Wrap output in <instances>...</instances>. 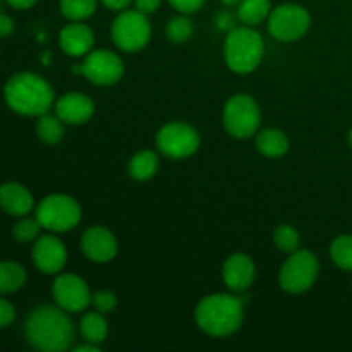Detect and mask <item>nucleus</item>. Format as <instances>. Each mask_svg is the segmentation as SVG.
Masks as SVG:
<instances>
[{
    "instance_id": "f257e3e1",
    "label": "nucleus",
    "mask_w": 352,
    "mask_h": 352,
    "mask_svg": "<svg viewBox=\"0 0 352 352\" xmlns=\"http://www.w3.org/2000/svg\"><path fill=\"white\" fill-rule=\"evenodd\" d=\"M24 336L33 349L41 352H64L74 342V325L60 306L41 305L28 315Z\"/></svg>"
},
{
    "instance_id": "f03ea898",
    "label": "nucleus",
    "mask_w": 352,
    "mask_h": 352,
    "mask_svg": "<svg viewBox=\"0 0 352 352\" xmlns=\"http://www.w3.org/2000/svg\"><path fill=\"white\" fill-rule=\"evenodd\" d=\"M3 98L14 112L26 117L43 116L55 105L54 88L34 72L14 74L3 86Z\"/></svg>"
},
{
    "instance_id": "7ed1b4c3",
    "label": "nucleus",
    "mask_w": 352,
    "mask_h": 352,
    "mask_svg": "<svg viewBox=\"0 0 352 352\" xmlns=\"http://www.w3.org/2000/svg\"><path fill=\"white\" fill-rule=\"evenodd\" d=\"M196 325L210 337H229L241 329L244 320L243 299L226 292L203 298L195 311Z\"/></svg>"
},
{
    "instance_id": "20e7f679",
    "label": "nucleus",
    "mask_w": 352,
    "mask_h": 352,
    "mask_svg": "<svg viewBox=\"0 0 352 352\" xmlns=\"http://www.w3.org/2000/svg\"><path fill=\"white\" fill-rule=\"evenodd\" d=\"M263 55L265 41L254 28L243 24L229 31L223 43V57L230 71L250 74L261 64Z\"/></svg>"
},
{
    "instance_id": "39448f33",
    "label": "nucleus",
    "mask_w": 352,
    "mask_h": 352,
    "mask_svg": "<svg viewBox=\"0 0 352 352\" xmlns=\"http://www.w3.org/2000/svg\"><path fill=\"white\" fill-rule=\"evenodd\" d=\"M223 127L237 140L254 136L260 129L261 110L256 100L246 93H239L227 100L222 113Z\"/></svg>"
},
{
    "instance_id": "423d86ee",
    "label": "nucleus",
    "mask_w": 352,
    "mask_h": 352,
    "mask_svg": "<svg viewBox=\"0 0 352 352\" xmlns=\"http://www.w3.org/2000/svg\"><path fill=\"white\" fill-rule=\"evenodd\" d=\"M82 210L72 196L48 195L36 206V219L45 230L54 234L67 232L81 222Z\"/></svg>"
},
{
    "instance_id": "0eeeda50",
    "label": "nucleus",
    "mask_w": 352,
    "mask_h": 352,
    "mask_svg": "<svg viewBox=\"0 0 352 352\" xmlns=\"http://www.w3.org/2000/svg\"><path fill=\"white\" fill-rule=\"evenodd\" d=\"M320 261L316 254L309 250H298L289 254L278 274L280 287L289 294H302L318 278Z\"/></svg>"
},
{
    "instance_id": "6e6552de",
    "label": "nucleus",
    "mask_w": 352,
    "mask_h": 352,
    "mask_svg": "<svg viewBox=\"0 0 352 352\" xmlns=\"http://www.w3.org/2000/svg\"><path fill=\"white\" fill-rule=\"evenodd\" d=\"M110 33L119 50L133 54L143 50L148 45L151 38V24L146 14L138 9H126L116 17Z\"/></svg>"
},
{
    "instance_id": "1a4fd4ad",
    "label": "nucleus",
    "mask_w": 352,
    "mask_h": 352,
    "mask_svg": "<svg viewBox=\"0 0 352 352\" xmlns=\"http://www.w3.org/2000/svg\"><path fill=\"white\" fill-rule=\"evenodd\" d=\"M272 36L284 43L298 41L308 33L311 26V16L308 10L298 3H282L272 9L267 19Z\"/></svg>"
},
{
    "instance_id": "9d476101",
    "label": "nucleus",
    "mask_w": 352,
    "mask_h": 352,
    "mask_svg": "<svg viewBox=\"0 0 352 352\" xmlns=\"http://www.w3.org/2000/svg\"><path fill=\"white\" fill-rule=\"evenodd\" d=\"M199 134L186 122H168L157 133V146L165 157L182 160L198 151Z\"/></svg>"
},
{
    "instance_id": "9b49d317",
    "label": "nucleus",
    "mask_w": 352,
    "mask_h": 352,
    "mask_svg": "<svg viewBox=\"0 0 352 352\" xmlns=\"http://www.w3.org/2000/svg\"><path fill=\"white\" fill-rule=\"evenodd\" d=\"M82 76L96 86H112L124 76V62L116 52L96 48L82 60Z\"/></svg>"
},
{
    "instance_id": "f8f14e48",
    "label": "nucleus",
    "mask_w": 352,
    "mask_h": 352,
    "mask_svg": "<svg viewBox=\"0 0 352 352\" xmlns=\"http://www.w3.org/2000/svg\"><path fill=\"white\" fill-rule=\"evenodd\" d=\"M55 305L67 313H81L91 305V291L79 275L60 274L52 285Z\"/></svg>"
},
{
    "instance_id": "ddd939ff",
    "label": "nucleus",
    "mask_w": 352,
    "mask_h": 352,
    "mask_svg": "<svg viewBox=\"0 0 352 352\" xmlns=\"http://www.w3.org/2000/svg\"><path fill=\"white\" fill-rule=\"evenodd\" d=\"M33 263L41 274L47 275H57L64 270L65 263H67V250H65L64 243L52 234H45L40 236L33 244Z\"/></svg>"
},
{
    "instance_id": "4468645a",
    "label": "nucleus",
    "mask_w": 352,
    "mask_h": 352,
    "mask_svg": "<svg viewBox=\"0 0 352 352\" xmlns=\"http://www.w3.org/2000/svg\"><path fill=\"white\" fill-rule=\"evenodd\" d=\"M81 250L88 260L95 263H109L116 258L117 239L107 227H88L81 236Z\"/></svg>"
},
{
    "instance_id": "2eb2a0df",
    "label": "nucleus",
    "mask_w": 352,
    "mask_h": 352,
    "mask_svg": "<svg viewBox=\"0 0 352 352\" xmlns=\"http://www.w3.org/2000/svg\"><path fill=\"white\" fill-rule=\"evenodd\" d=\"M254 277H256V267H254V261L248 254L234 253L223 263L222 278L229 291H248L254 282Z\"/></svg>"
},
{
    "instance_id": "dca6fc26",
    "label": "nucleus",
    "mask_w": 352,
    "mask_h": 352,
    "mask_svg": "<svg viewBox=\"0 0 352 352\" xmlns=\"http://www.w3.org/2000/svg\"><path fill=\"white\" fill-rule=\"evenodd\" d=\"M55 113L69 126L86 124L95 113V103L88 95L79 91H71L62 95L55 102Z\"/></svg>"
},
{
    "instance_id": "f3484780",
    "label": "nucleus",
    "mask_w": 352,
    "mask_h": 352,
    "mask_svg": "<svg viewBox=\"0 0 352 352\" xmlns=\"http://www.w3.org/2000/svg\"><path fill=\"white\" fill-rule=\"evenodd\" d=\"M58 45L64 54L71 55V57H85L93 50L95 33L82 21H72L71 24L62 28L60 34H58Z\"/></svg>"
},
{
    "instance_id": "a211bd4d",
    "label": "nucleus",
    "mask_w": 352,
    "mask_h": 352,
    "mask_svg": "<svg viewBox=\"0 0 352 352\" xmlns=\"http://www.w3.org/2000/svg\"><path fill=\"white\" fill-rule=\"evenodd\" d=\"M33 195L19 182H6L0 186V208L12 217H24L33 210Z\"/></svg>"
},
{
    "instance_id": "6ab92c4d",
    "label": "nucleus",
    "mask_w": 352,
    "mask_h": 352,
    "mask_svg": "<svg viewBox=\"0 0 352 352\" xmlns=\"http://www.w3.org/2000/svg\"><path fill=\"white\" fill-rule=\"evenodd\" d=\"M289 144V138L280 129H265L256 134V150L268 158L284 157Z\"/></svg>"
},
{
    "instance_id": "aec40b11",
    "label": "nucleus",
    "mask_w": 352,
    "mask_h": 352,
    "mask_svg": "<svg viewBox=\"0 0 352 352\" xmlns=\"http://www.w3.org/2000/svg\"><path fill=\"white\" fill-rule=\"evenodd\" d=\"M272 12L270 0H241L237 6V19L246 26H258L268 19Z\"/></svg>"
},
{
    "instance_id": "412c9836",
    "label": "nucleus",
    "mask_w": 352,
    "mask_h": 352,
    "mask_svg": "<svg viewBox=\"0 0 352 352\" xmlns=\"http://www.w3.org/2000/svg\"><path fill=\"white\" fill-rule=\"evenodd\" d=\"M81 336L85 339V342L96 344V346H102L107 339V332H109V325H107V320L103 318V313L100 311H88L85 313V316L81 318Z\"/></svg>"
},
{
    "instance_id": "4be33fe9",
    "label": "nucleus",
    "mask_w": 352,
    "mask_h": 352,
    "mask_svg": "<svg viewBox=\"0 0 352 352\" xmlns=\"http://www.w3.org/2000/svg\"><path fill=\"white\" fill-rule=\"evenodd\" d=\"M158 157L155 151L143 150L138 151L133 158L129 160V175L134 181H150L158 170Z\"/></svg>"
},
{
    "instance_id": "5701e85b",
    "label": "nucleus",
    "mask_w": 352,
    "mask_h": 352,
    "mask_svg": "<svg viewBox=\"0 0 352 352\" xmlns=\"http://www.w3.org/2000/svg\"><path fill=\"white\" fill-rule=\"evenodd\" d=\"M26 270L16 261H0V294H12L26 284Z\"/></svg>"
},
{
    "instance_id": "b1692460",
    "label": "nucleus",
    "mask_w": 352,
    "mask_h": 352,
    "mask_svg": "<svg viewBox=\"0 0 352 352\" xmlns=\"http://www.w3.org/2000/svg\"><path fill=\"white\" fill-rule=\"evenodd\" d=\"M64 120L57 113H43L36 120V134L45 144H57L64 138Z\"/></svg>"
},
{
    "instance_id": "393cba45",
    "label": "nucleus",
    "mask_w": 352,
    "mask_h": 352,
    "mask_svg": "<svg viewBox=\"0 0 352 352\" xmlns=\"http://www.w3.org/2000/svg\"><path fill=\"white\" fill-rule=\"evenodd\" d=\"M330 258L340 270L352 272V236L344 234L336 237L330 244Z\"/></svg>"
},
{
    "instance_id": "a878e982",
    "label": "nucleus",
    "mask_w": 352,
    "mask_h": 352,
    "mask_svg": "<svg viewBox=\"0 0 352 352\" xmlns=\"http://www.w3.org/2000/svg\"><path fill=\"white\" fill-rule=\"evenodd\" d=\"M98 0H60L62 16L69 21H86L95 14Z\"/></svg>"
},
{
    "instance_id": "bb28decb",
    "label": "nucleus",
    "mask_w": 352,
    "mask_h": 352,
    "mask_svg": "<svg viewBox=\"0 0 352 352\" xmlns=\"http://www.w3.org/2000/svg\"><path fill=\"white\" fill-rule=\"evenodd\" d=\"M192 21L189 19L188 14H181V16H174L167 24V36L168 40L174 43H184L192 36Z\"/></svg>"
},
{
    "instance_id": "cd10ccee",
    "label": "nucleus",
    "mask_w": 352,
    "mask_h": 352,
    "mask_svg": "<svg viewBox=\"0 0 352 352\" xmlns=\"http://www.w3.org/2000/svg\"><path fill=\"white\" fill-rule=\"evenodd\" d=\"M43 229L41 223L38 222V219H30V217H21L19 222L14 226L12 229V236L17 243L26 244V243H34V241L40 237V230Z\"/></svg>"
},
{
    "instance_id": "c85d7f7f",
    "label": "nucleus",
    "mask_w": 352,
    "mask_h": 352,
    "mask_svg": "<svg viewBox=\"0 0 352 352\" xmlns=\"http://www.w3.org/2000/svg\"><path fill=\"white\" fill-rule=\"evenodd\" d=\"M274 243L278 250L291 254L299 250L301 236H299V232L292 226H278L274 232Z\"/></svg>"
},
{
    "instance_id": "c756f323",
    "label": "nucleus",
    "mask_w": 352,
    "mask_h": 352,
    "mask_svg": "<svg viewBox=\"0 0 352 352\" xmlns=\"http://www.w3.org/2000/svg\"><path fill=\"white\" fill-rule=\"evenodd\" d=\"M119 301H117V296L110 291H98L91 296V306L96 309V311L107 313L113 311L117 308Z\"/></svg>"
},
{
    "instance_id": "7c9ffc66",
    "label": "nucleus",
    "mask_w": 352,
    "mask_h": 352,
    "mask_svg": "<svg viewBox=\"0 0 352 352\" xmlns=\"http://www.w3.org/2000/svg\"><path fill=\"white\" fill-rule=\"evenodd\" d=\"M14 320H16V308L12 306V302L0 298V329L12 325Z\"/></svg>"
},
{
    "instance_id": "2f4dec72",
    "label": "nucleus",
    "mask_w": 352,
    "mask_h": 352,
    "mask_svg": "<svg viewBox=\"0 0 352 352\" xmlns=\"http://www.w3.org/2000/svg\"><path fill=\"white\" fill-rule=\"evenodd\" d=\"M168 3H170L172 7H174L177 12L181 14H192L196 12V10H199L203 7V3H205V0H168Z\"/></svg>"
},
{
    "instance_id": "473e14b6",
    "label": "nucleus",
    "mask_w": 352,
    "mask_h": 352,
    "mask_svg": "<svg viewBox=\"0 0 352 352\" xmlns=\"http://www.w3.org/2000/svg\"><path fill=\"white\" fill-rule=\"evenodd\" d=\"M160 3H162V0H134V9H138L140 12L150 16V14L157 12V9L160 7Z\"/></svg>"
},
{
    "instance_id": "72a5a7b5",
    "label": "nucleus",
    "mask_w": 352,
    "mask_h": 352,
    "mask_svg": "<svg viewBox=\"0 0 352 352\" xmlns=\"http://www.w3.org/2000/svg\"><path fill=\"white\" fill-rule=\"evenodd\" d=\"M107 9L116 10V12H122V10L129 9L131 3H134V0H100Z\"/></svg>"
},
{
    "instance_id": "f704fd0d",
    "label": "nucleus",
    "mask_w": 352,
    "mask_h": 352,
    "mask_svg": "<svg viewBox=\"0 0 352 352\" xmlns=\"http://www.w3.org/2000/svg\"><path fill=\"white\" fill-rule=\"evenodd\" d=\"M14 33V21L0 12V38H7Z\"/></svg>"
},
{
    "instance_id": "c9c22d12",
    "label": "nucleus",
    "mask_w": 352,
    "mask_h": 352,
    "mask_svg": "<svg viewBox=\"0 0 352 352\" xmlns=\"http://www.w3.org/2000/svg\"><path fill=\"white\" fill-rule=\"evenodd\" d=\"M217 24H219L222 30H232L234 28V17L230 16L229 12H220L219 16H217Z\"/></svg>"
},
{
    "instance_id": "e433bc0d",
    "label": "nucleus",
    "mask_w": 352,
    "mask_h": 352,
    "mask_svg": "<svg viewBox=\"0 0 352 352\" xmlns=\"http://www.w3.org/2000/svg\"><path fill=\"white\" fill-rule=\"evenodd\" d=\"M9 6H12L14 9H30L33 7L38 0H6Z\"/></svg>"
},
{
    "instance_id": "4c0bfd02",
    "label": "nucleus",
    "mask_w": 352,
    "mask_h": 352,
    "mask_svg": "<svg viewBox=\"0 0 352 352\" xmlns=\"http://www.w3.org/2000/svg\"><path fill=\"white\" fill-rule=\"evenodd\" d=\"M74 351H76V352H85V351L98 352V351H100V346H96V344H91V342H86V344H82V346L74 347Z\"/></svg>"
},
{
    "instance_id": "58836bf2",
    "label": "nucleus",
    "mask_w": 352,
    "mask_h": 352,
    "mask_svg": "<svg viewBox=\"0 0 352 352\" xmlns=\"http://www.w3.org/2000/svg\"><path fill=\"white\" fill-rule=\"evenodd\" d=\"M239 2L241 0H222V3L226 7H237L239 6Z\"/></svg>"
},
{
    "instance_id": "ea45409f",
    "label": "nucleus",
    "mask_w": 352,
    "mask_h": 352,
    "mask_svg": "<svg viewBox=\"0 0 352 352\" xmlns=\"http://www.w3.org/2000/svg\"><path fill=\"white\" fill-rule=\"evenodd\" d=\"M347 141H349V146L352 148V129L349 131V136H347Z\"/></svg>"
}]
</instances>
